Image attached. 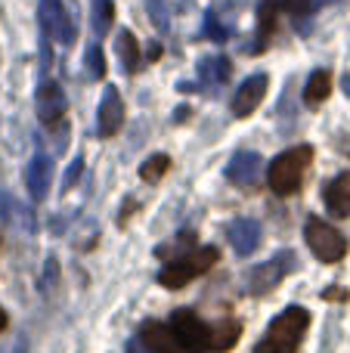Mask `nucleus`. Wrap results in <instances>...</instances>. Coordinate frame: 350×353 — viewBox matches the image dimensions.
Listing matches in <instances>:
<instances>
[{
  "label": "nucleus",
  "mask_w": 350,
  "mask_h": 353,
  "mask_svg": "<svg viewBox=\"0 0 350 353\" xmlns=\"http://www.w3.org/2000/svg\"><path fill=\"white\" fill-rule=\"evenodd\" d=\"M171 329L180 341L183 353H220L229 350L239 341V319H227L220 325H208L205 319H198L189 307H180L171 316Z\"/></svg>",
  "instance_id": "obj_1"
},
{
  "label": "nucleus",
  "mask_w": 350,
  "mask_h": 353,
  "mask_svg": "<svg viewBox=\"0 0 350 353\" xmlns=\"http://www.w3.org/2000/svg\"><path fill=\"white\" fill-rule=\"evenodd\" d=\"M310 325V313L301 304H291L267 325L264 338L254 344V353H298L304 332Z\"/></svg>",
  "instance_id": "obj_2"
},
{
  "label": "nucleus",
  "mask_w": 350,
  "mask_h": 353,
  "mask_svg": "<svg viewBox=\"0 0 350 353\" xmlns=\"http://www.w3.org/2000/svg\"><path fill=\"white\" fill-rule=\"evenodd\" d=\"M310 159H313V149L310 146H295V149H285L273 159L270 165V189L276 195H291L298 192L304 180V171L310 168Z\"/></svg>",
  "instance_id": "obj_3"
},
{
  "label": "nucleus",
  "mask_w": 350,
  "mask_h": 353,
  "mask_svg": "<svg viewBox=\"0 0 350 353\" xmlns=\"http://www.w3.org/2000/svg\"><path fill=\"white\" fill-rule=\"evenodd\" d=\"M214 263H217V248L214 245H205V248H196V251H189V254H183V257L167 263V267L158 273V282L174 292V288L189 285L196 276L208 273Z\"/></svg>",
  "instance_id": "obj_4"
},
{
  "label": "nucleus",
  "mask_w": 350,
  "mask_h": 353,
  "mask_svg": "<svg viewBox=\"0 0 350 353\" xmlns=\"http://www.w3.org/2000/svg\"><path fill=\"white\" fill-rule=\"evenodd\" d=\"M304 236H307V245L322 263H338L341 257L347 254V239L341 236L335 226H329L326 220L313 217L304 226Z\"/></svg>",
  "instance_id": "obj_5"
},
{
  "label": "nucleus",
  "mask_w": 350,
  "mask_h": 353,
  "mask_svg": "<svg viewBox=\"0 0 350 353\" xmlns=\"http://www.w3.org/2000/svg\"><path fill=\"white\" fill-rule=\"evenodd\" d=\"M291 267H295V254H291V251H279L276 257L251 267V273H248V279H245V292L254 294V298L273 292V288L291 273Z\"/></svg>",
  "instance_id": "obj_6"
},
{
  "label": "nucleus",
  "mask_w": 350,
  "mask_h": 353,
  "mask_svg": "<svg viewBox=\"0 0 350 353\" xmlns=\"http://www.w3.org/2000/svg\"><path fill=\"white\" fill-rule=\"evenodd\" d=\"M41 28L47 37H56L68 47L78 37V19L65 10L62 0H41Z\"/></svg>",
  "instance_id": "obj_7"
},
{
  "label": "nucleus",
  "mask_w": 350,
  "mask_h": 353,
  "mask_svg": "<svg viewBox=\"0 0 350 353\" xmlns=\"http://www.w3.org/2000/svg\"><path fill=\"white\" fill-rule=\"evenodd\" d=\"M68 112V99L62 93V87L56 81H43L37 87V118H41L43 128H56V124L65 118Z\"/></svg>",
  "instance_id": "obj_8"
},
{
  "label": "nucleus",
  "mask_w": 350,
  "mask_h": 353,
  "mask_svg": "<svg viewBox=\"0 0 350 353\" xmlns=\"http://www.w3.org/2000/svg\"><path fill=\"white\" fill-rule=\"evenodd\" d=\"M124 124V103H121V93L118 87H105L103 90V99H99V109H96V130L103 140L115 137Z\"/></svg>",
  "instance_id": "obj_9"
},
{
  "label": "nucleus",
  "mask_w": 350,
  "mask_h": 353,
  "mask_svg": "<svg viewBox=\"0 0 350 353\" xmlns=\"http://www.w3.org/2000/svg\"><path fill=\"white\" fill-rule=\"evenodd\" d=\"M260 236H264V232H260V223L251 217H239L227 226V239L239 257H251L254 251L260 248Z\"/></svg>",
  "instance_id": "obj_10"
},
{
  "label": "nucleus",
  "mask_w": 350,
  "mask_h": 353,
  "mask_svg": "<svg viewBox=\"0 0 350 353\" xmlns=\"http://www.w3.org/2000/svg\"><path fill=\"white\" fill-rule=\"evenodd\" d=\"M260 171H264V159H260L258 152H236L223 174H227V180L233 183V186L251 189L254 183H258Z\"/></svg>",
  "instance_id": "obj_11"
},
{
  "label": "nucleus",
  "mask_w": 350,
  "mask_h": 353,
  "mask_svg": "<svg viewBox=\"0 0 350 353\" xmlns=\"http://www.w3.org/2000/svg\"><path fill=\"white\" fill-rule=\"evenodd\" d=\"M267 74H251V78L245 81V84L236 90V97H233V115L236 118H248L254 109H258L260 103H264V97H267Z\"/></svg>",
  "instance_id": "obj_12"
},
{
  "label": "nucleus",
  "mask_w": 350,
  "mask_h": 353,
  "mask_svg": "<svg viewBox=\"0 0 350 353\" xmlns=\"http://www.w3.org/2000/svg\"><path fill=\"white\" fill-rule=\"evenodd\" d=\"M50 176H53V159L47 152H34L25 171V183H28V195L34 201H43L50 192Z\"/></svg>",
  "instance_id": "obj_13"
},
{
  "label": "nucleus",
  "mask_w": 350,
  "mask_h": 353,
  "mask_svg": "<svg viewBox=\"0 0 350 353\" xmlns=\"http://www.w3.org/2000/svg\"><path fill=\"white\" fill-rule=\"evenodd\" d=\"M322 201H326V211L332 217H350V171L338 174L322 192Z\"/></svg>",
  "instance_id": "obj_14"
},
{
  "label": "nucleus",
  "mask_w": 350,
  "mask_h": 353,
  "mask_svg": "<svg viewBox=\"0 0 350 353\" xmlns=\"http://www.w3.org/2000/svg\"><path fill=\"white\" fill-rule=\"evenodd\" d=\"M140 341L152 353H177L180 350V341H177V335H174V329L165 323H155V319L140 329Z\"/></svg>",
  "instance_id": "obj_15"
},
{
  "label": "nucleus",
  "mask_w": 350,
  "mask_h": 353,
  "mask_svg": "<svg viewBox=\"0 0 350 353\" xmlns=\"http://www.w3.org/2000/svg\"><path fill=\"white\" fill-rule=\"evenodd\" d=\"M0 220L10 223L12 230L25 232V236H34V214L19 205L10 192H0Z\"/></svg>",
  "instance_id": "obj_16"
},
{
  "label": "nucleus",
  "mask_w": 350,
  "mask_h": 353,
  "mask_svg": "<svg viewBox=\"0 0 350 353\" xmlns=\"http://www.w3.org/2000/svg\"><path fill=\"white\" fill-rule=\"evenodd\" d=\"M115 50H118V59H121V68L127 74H136L143 68V53H140V43H136L134 31H121L115 37Z\"/></svg>",
  "instance_id": "obj_17"
},
{
  "label": "nucleus",
  "mask_w": 350,
  "mask_h": 353,
  "mask_svg": "<svg viewBox=\"0 0 350 353\" xmlns=\"http://www.w3.org/2000/svg\"><path fill=\"white\" fill-rule=\"evenodd\" d=\"M273 28H276V0H260V6H258V43H254L248 53H260L264 43L270 41Z\"/></svg>",
  "instance_id": "obj_18"
},
{
  "label": "nucleus",
  "mask_w": 350,
  "mask_h": 353,
  "mask_svg": "<svg viewBox=\"0 0 350 353\" xmlns=\"http://www.w3.org/2000/svg\"><path fill=\"white\" fill-rule=\"evenodd\" d=\"M329 93H332V74H329L326 68H316V72L310 74L307 87H304V103L320 105L322 99H329Z\"/></svg>",
  "instance_id": "obj_19"
},
{
  "label": "nucleus",
  "mask_w": 350,
  "mask_h": 353,
  "mask_svg": "<svg viewBox=\"0 0 350 353\" xmlns=\"http://www.w3.org/2000/svg\"><path fill=\"white\" fill-rule=\"evenodd\" d=\"M198 78L205 84H227L229 78V59L227 56H208L198 62Z\"/></svg>",
  "instance_id": "obj_20"
},
{
  "label": "nucleus",
  "mask_w": 350,
  "mask_h": 353,
  "mask_svg": "<svg viewBox=\"0 0 350 353\" xmlns=\"http://www.w3.org/2000/svg\"><path fill=\"white\" fill-rule=\"evenodd\" d=\"M90 12H93V31L99 37L112 28V19H115V6L112 0H90Z\"/></svg>",
  "instance_id": "obj_21"
},
{
  "label": "nucleus",
  "mask_w": 350,
  "mask_h": 353,
  "mask_svg": "<svg viewBox=\"0 0 350 353\" xmlns=\"http://www.w3.org/2000/svg\"><path fill=\"white\" fill-rule=\"evenodd\" d=\"M146 10H149V19L155 22L158 31L171 28V10H167V0H146Z\"/></svg>",
  "instance_id": "obj_22"
},
{
  "label": "nucleus",
  "mask_w": 350,
  "mask_h": 353,
  "mask_svg": "<svg viewBox=\"0 0 350 353\" xmlns=\"http://www.w3.org/2000/svg\"><path fill=\"white\" fill-rule=\"evenodd\" d=\"M167 168H171V159H167V155H152V159H146L140 165V176L143 180H158V176H165Z\"/></svg>",
  "instance_id": "obj_23"
},
{
  "label": "nucleus",
  "mask_w": 350,
  "mask_h": 353,
  "mask_svg": "<svg viewBox=\"0 0 350 353\" xmlns=\"http://www.w3.org/2000/svg\"><path fill=\"white\" fill-rule=\"evenodd\" d=\"M87 74H90L93 81H99L105 74V56H103V47H99L96 41L87 47Z\"/></svg>",
  "instance_id": "obj_24"
},
{
  "label": "nucleus",
  "mask_w": 350,
  "mask_h": 353,
  "mask_svg": "<svg viewBox=\"0 0 350 353\" xmlns=\"http://www.w3.org/2000/svg\"><path fill=\"white\" fill-rule=\"evenodd\" d=\"M205 34H208L211 41H217V43H223V41H227V28H223L220 22H217L214 10H208V12H205Z\"/></svg>",
  "instance_id": "obj_25"
},
{
  "label": "nucleus",
  "mask_w": 350,
  "mask_h": 353,
  "mask_svg": "<svg viewBox=\"0 0 350 353\" xmlns=\"http://www.w3.org/2000/svg\"><path fill=\"white\" fill-rule=\"evenodd\" d=\"M81 171H84V161L81 159H74L72 165H68V171H65V180H62V192H68V189L74 186V180L81 176Z\"/></svg>",
  "instance_id": "obj_26"
},
{
  "label": "nucleus",
  "mask_w": 350,
  "mask_h": 353,
  "mask_svg": "<svg viewBox=\"0 0 350 353\" xmlns=\"http://www.w3.org/2000/svg\"><path fill=\"white\" fill-rule=\"evenodd\" d=\"M282 6L291 12V16H307L310 12V0H282Z\"/></svg>",
  "instance_id": "obj_27"
},
{
  "label": "nucleus",
  "mask_w": 350,
  "mask_h": 353,
  "mask_svg": "<svg viewBox=\"0 0 350 353\" xmlns=\"http://www.w3.org/2000/svg\"><path fill=\"white\" fill-rule=\"evenodd\" d=\"M158 56H161V47L158 43H152V47H149V59H158Z\"/></svg>",
  "instance_id": "obj_28"
},
{
  "label": "nucleus",
  "mask_w": 350,
  "mask_h": 353,
  "mask_svg": "<svg viewBox=\"0 0 350 353\" xmlns=\"http://www.w3.org/2000/svg\"><path fill=\"white\" fill-rule=\"evenodd\" d=\"M6 329V313H3V307H0V332Z\"/></svg>",
  "instance_id": "obj_29"
},
{
  "label": "nucleus",
  "mask_w": 350,
  "mask_h": 353,
  "mask_svg": "<svg viewBox=\"0 0 350 353\" xmlns=\"http://www.w3.org/2000/svg\"><path fill=\"white\" fill-rule=\"evenodd\" d=\"M344 93L350 97V74H344Z\"/></svg>",
  "instance_id": "obj_30"
},
{
  "label": "nucleus",
  "mask_w": 350,
  "mask_h": 353,
  "mask_svg": "<svg viewBox=\"0 0 350 353\" xmlns=\"http://www.w3.org/2000/svg\"><path fill=\"white\" fill-rule=\"evenodd\" d=\"M320 3H335V0H320Z\"/></svg>",
  "instance_id": "obj_31"
}]
</instances>
